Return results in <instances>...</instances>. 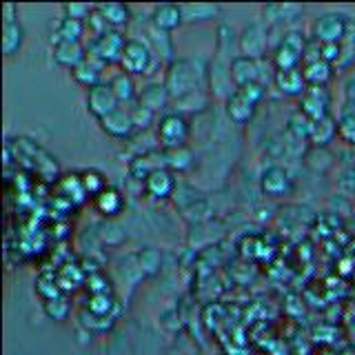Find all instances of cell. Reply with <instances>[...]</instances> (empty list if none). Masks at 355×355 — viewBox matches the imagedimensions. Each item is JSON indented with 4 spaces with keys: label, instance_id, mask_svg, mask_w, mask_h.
Masks as SVG:
<instances>
[{
    "label": "cell",
    "instance_id": "6da1fadb",
    "mask_svg": "<svg viewBox=\"0 0 355 355\" xmlns=\"http://www.w3.org/2000/svg\"><path fill=\"white\" fill-rule=\"evenodd\" d=\"M164 89L171 96V103H178L184 96L205 89L209 92V58L193 55V58H175L164 67Z\"/></svg>",
    "mask_w": 355,
    "mask_h": 355
},
{
    "label": "cell",
    "instance_id": "7a4b0ae2",
    "mask_svg": "<svg viewBox=\"0 0 355 355\" xmlns=\"http://www.w3.org/2000/svg\"><path fill=\"white\" fill-rule=\"evenodd\" d=\"M266 96V87L260 83H253L247 87H238L227 100H225V114L233 125H247L253 120L258 105Z\"/></svg>",
    "mask_w": 355,
    "mask_h": 355
},
{
    "label": "cell",
    "instance_id": "3957f363",
    "mask_svg": "<svg viewBox=\"0 0 355 355\" xmlns=\"http://www.w3.org/2000/svg\"><path fill=\"white\" fill-rule=\"evenodd\" d=\"M309 47V38L300 29H286L282 38L275 42L271 51V64L275 71L286 69H300V64L304 62Z\"/></svg>",
    "mask_w": 355,
    "mask_h": 355
},
{
    "label": "cell",
    "instance_id": "277c9868",
    "mask_svg": "<svg viewBox=\"0 0 355 355\" xmlns=\"http://www.w3.org/2000/svg\"><path fill=\"white\" fill-rule=\"evenodd\" d=\"M158 64H160L158 55L153 53L147 40L138 36H129L125 51H122V58H120V71H125L133 78L149 76Z\"/></svg>",
    "mask_w": 355,
    "mask_h": 355
},
{
    "label": "cell",
    "instance_id": "5b68a950",
    "mask_svg": "<svg viewBox=\"0 0 355 355\" xmlns=\"http://www.w3.org/2000/svg\"><path fill=\"white\" fill-rule=\"evenodd\" d=\"M155 140L160 149H175L184 147L189 136H191V120L180 111H166L155 122Z\"/></svg>",
    "mask_w": 355,
    "mask_h": 355
},
{
    "label": "cell",
    "instance_id": "8992f818",
    "mask_svg": "<svg viewBox=\"0 0 355 355\" xmlns=\"http://www.w3.org/2000/svg\"><path fill=\"white\" fill-rule=\"evenodd\" d=\"M127 40L129 36H125V31L109 29L105 33H100V36L89 38L85 44H87V53L92 55V58L100 60L105 67H111V64H120Z\"/></svg>",
    "mask_w": 355,
    "mask_h": 355
},
{
    "label": "cell",
    "instance_id": "52a82bcc",
    "mask_svg": "<svg viewBox=\"0 0 355 355\" xmlns=\"http://www.w3.org/2000/svg\"><path fill=\"white\" fill-rule=\"evenodd\" d=\"M269 27L262 20H249L238 33V49L240 55H249V58L262 60L269 51Z\"/></svg>",
    "mask_w": 355,
    "mask_h": 355
},
{
    "label": "cell",
    "instance_id": "ba28073f",
    "mask_svg": "<svg viewBox=\"0 0 355 355\" xmlns=\"http://www.w3.org/2000/svg\"><path fill=\"white\" fill-rule=\"evenodd\" d=\"M351 27V16L340 14V11H327V14H320L313 20V40L318 42H333L340 44L344 38H347Z\"/></svg>",
    "mask_w": 355,
    "mask_h": 355
},
{
    "label": "cell",
    "instance_id": "9c48e42d",
    "mask_svg": "<svg viewBox=\"0 0 355 355\" xmlns=\"http://www.w3.org/2000/svg\"><path fill=\"white\" fill-rule=\"evenodd\" d=\"M236 92L231 78V60L220 58L214 53V58H209V94L214 100H225Z\"/></svg>",
    "mask_w": 355,
    "mask_h": 355
},
{
    "label": "cell",
    "instance_id": "30bf717a",
    "mask_svg": "<svg viewBox=\"0 0 355 355\" xmlns=\"http://www.w3.org/2000/svg\"><path fill=\"white\" fill-rule=\"evenodd\" d=\"M297 111L311 122L331 116V92L327 87H309L297 100Z\"/></svg>",
    "mask_w": 355,
    "mask_h": 355
},
{
    "label": "cell",
    "instance_id": "8fae6325",
    "mask_svg": "<svg viewBox=\"0 0 355 355\" xmlns=\"http://www.w3.org/2000/svg\"><path fill=\"white\" fill-rule=\"evenodd\" d=\"M85 105H87V111L96 120H103L105 116L114 114V111L120 107L118 98L114 94V89L109 87V80H105V83H100V85L89 89L87 98H85Z\"/></svg>",
    "mask_w": 355,
    "mask_h": 355
},
{
    "label": "cell",
    "instance_id": "7c38bea8",
    "mask_svg": "<svg viewBox=\"0 0 355 355\" xmlns=\"http://www.w3.org/2000/svg\"><path fill=\"white\" fill-rule=\"evenodd\" d=\"M264 60L266 58L255 60V58H249V55H236V58L231 60V78H233V85H236V89L253 85V83H260V85L266 87V80L262 76Z\"/></svg>",
    "mask_w": 355,
    "mask_h": 355
},
{
    "label": "cell",
    "instance_id": "4fadbf2b",
    "mask_svg": "<svg viewBox=\"0 0 355 355\" xmlns=\"http://www.w3.org/2000/svg\"><path fill=\"white\" fill-rule=\"evenodd\" d=\"M98 125L109 138H116V140H131L138 133L136 125H133L129 107H118L114 114H109L103 120H98Z\"/></svg>",
    "mask_w": 355,
    "mask_h": 355
},
{
    "label": "cell",
    "instance_id": "5bb4252c",
    "mask_svg": "<svg viewBox=\"0 0 355 355\" xmlns=\"http://www.w3.org/2000/svg\"><path fill=\"white\" fill-rule=\"evenodd\" d=\"M142 29H144V40L149 42V47L153 49V53L158 55V60L160 62H173L178 55H175V44H173V38H171V33H166L158 27H153L151 25V20L147 18L142 22Z\"/></svg>",
    "mask_w": 355,
    "mask_h": 355
},
{
    "label": "cell",
    "instance_id": "9a60e30c",
    "mask_svg": "<svg viewBox=\"0 0 355 355\" xmlns=\"http://www.w3.org/2000/svg\"><path fill=\"white\" fill-rule=\"evenodd\" d=\"M260 189L264 196L271 198H282L293 191V178L288 175L286 169H282L280 164H273L269 169H264L260 175Z\"/></svg>",
    "mask_w": 355,
    "mask_h": 355
},
{
    "label": "cell",
    "instance_id": "2e32d148",
    "mask_svg": "<svg viewBox=\"0 0 355 355\" xmlns=\"http://www.w3.org/2000/svg\"><path fill=\"white\" fill-rule=\"evenodd\" d=\"M142 191L153 200H166L175 196L178 191V178L171 169H158L153 171L142 184Z\"/></svg>",
    "mask_w": 355,
    "mask_h": 355
},
{
    "label": "cell",
    "instance_id": "e0dca14e",
    "mask_svg": "<svg viewBox=\"0 0 355 355\" xmlns=\"http://www.w3.org/2000/svg\"><path fill=\"white\" fill-rule=\"evenodd\" d=\"M87 44L85 42H55L51 44V58L62 69L73 71L78 64L87 58Z\"/></svg>",
    "mask_w": 355,
    "mask_h": 355
},
{
    "label": "cell",
    "instance_id": "ac0fdd59",
    "mask_svg": "<svg viewBox=\"0 0 355 355\" xmlns=\"http://www.w3.org/2000/svg\"><path fill=\"white\" fill-rule=\"evenodd\" d=\"M149 20L153 27H158L166 33L175 31L180 25H184L182 18V5H173V3H158L151 7Z\"/></svg>",
    "mask_w": 355,
    "mask_h": 355
},
{
    "label": "cell",
    "instance_id": "d6986e66",
    "mask_svg": "<svg viewBox=\"0 0 355 355\" xmlns=\"http://www.w3.org/2000/svg\"><path fill=\"white\" fill-rule=\"evenodd\" d=\"M138 105L142 107H147L151 109L153 114H166V111H171L169 105H171V96L169 92L164 89L162 83H149V85H144L140 92H138V100H136Z\"/></svg>",
    "mask_w": 355,
    "mask_h": 355
},
{
    "label": "cell",
    "instance_id": "ffe728a7",
    "mask_svg": "<svg viewBox=\"0 0 355 355\" xmlns=\"http://www.w3.org/2000/svg\"><path fill=\"white\" fill-rule=\"evenodd\" d=\"M273 87L286 98H302L304 92L309 89L306 80H304V73H302V67L300 69H286V71H275L273 73Z\"/></svg>",
    "mask_w": 355,
    "mask_h": 355
},
{
    "label": "cell",
    "instance_id": "44dd1931",
    "mask_svg": "<svg viewBox=\"0 0 355 355\" xmlns=\"http://www.w3.org/2000/svg\"><path fill=\"white\" fill-rule=\"evenodd\" d=\"M92 202H94V209L103 218H118L122 211H125V193H122L118 187L109 184L103 193L92 200Z\"/></svg>",
    "mask_w": 355,
    "mask_h": 355
},
{
    "label": "cell",
    "instance_id": "7402d4cb",
    "mask_svg": "<svg viewBox=\"0 0 355 355\" xmlns=\"http://www.w3.org/2000/svg\"><path fill=\"white\" fill-rule=\"evenodd\" d=\"M105 69H107V67H105L103 62L96 60V58H92V55H87L85 62H80V64H78L76 69L71 71V78L76 80V85L85 87L87 92H89L92 87H96V85H100V83H105V78H103Z\"/></svg>",
    "mask_w": 355,
    "mask_h": 355
},
{
    "label": "cell",
    "instance_id": "603a6c76",
    "mask_svg": "<svg viewBox=\"0 0 355 355\" xmlns=\"http://www.w3.org/2000/svg\"><path fill=\"white\" fill-rule=\"evenodd\" d=\"M85 36H87V25L83 20L60 16V20L55 22L53 33H51V44H55V42H83Z\"/></svg>",
    "mask_w": 355,
    "mask_h": 355
},
{
    "label": "cell",
    "instance_id": "cb8c5ba5",
    "mask_svg": "<svg viewBox=\"0 0 355 355\" xmlns=\"http://www.w3.org/2000/svg\"><path fill=\"white\" fill-rule=\"evenodd\" d=\"M304 7L300 5H262V22L266 27H282L297 20Z\"/></svg>",
    "mask_w": 355,
    "mask_h": 355
},
{
    "label": "cell",
    "instance_id": "d4e9b609",
    "mask_svg": "<svg viewBox=\"0 0 355 355\" xmlns=\"http://www.w3.org/2000/svg\"><path fill=\"white\" fill-rule=\"evenodd\" d=\"M336 136H340V127H338V120L333 116L327 118H320L311 122V129H309V142L313 147H327L329 142L336 140Z\"/></svg>",
    "mask_w": 355,
    "mask_h": 355
},
{
    "label": "cell",
    "instance_id": "484cf974",
    "mask_svg": "<svg viewBox=\"0 0 355 355\" xmlns=\"http://www.w3.org/2000/svg\"><path fill=\"white\" fill-rule=\"evenodd\" d=\"M109 87L114 89V94L118 98L120 107H131L138 100V92H140V89L136 87V80H133V76H129L125 71H118L116 76H111L109 78Z\"/></svg>",
    "mask_w": 355,
    "mask_h": 355
},
{
    "label": "cell",
    "instance_id": "4316f807",
    "mask_svg": "<svg viewBox=\"0 0 355 355\" xmlns=\"http://www.w3.org/2000/svg\"><path fill=\"white\" fill-rule=\"evenodd\" d=\"M302 73L309 87H327L333 80L336 67L322 58H315V60H306L302 64Z\"/></svg>",
    "mask_w": 355,
    "mask_h": 355
},
{
    "label": "cell",
    "instance_id": "83f0119b",
    "mask_svg": "<svg viewBox=\"0 0 355 355\" xmlns=\"http://www.w3.org/2000/svg\"><path fill=\"white\" fill-rule=\"evenodd\" d=\"M96 9L100 11V16L105 18L109 29L122 31L133 20L131 7L125 5V3H103V5H96Z\"/></svg>",
    "mask_w": 355,
    "mask_h": 355
},
{
    "label": "cell",
    "instance_id": "f1b7e54d",
    "mask_svg": "<svg viewBox=\"0 0 355 355\" xmlns=\"http://www.w3.org/2000/svg\"><path fill=\"white\" fill-rule=\"evenodd\" d=\"M216 55H220V58H227V60H233L236 55H240L238 33L231 25H227V22H220V25H218V31H216Z\"/></svg>",
    "mask_w": 355,
    "mask_h": 355
},
{
    "label": "cell",
    "instance_id": "f546056e",
    "mask_svg": "<svg viewBox=\"0 0 355 355\" xmlns=\"http://www.w3.org/2000/svg\"><path fill=\"white\" fill-rule=\"evenodd\" d=\"M220 14H222V7L214 5V3H187V5H182L184 25H196V22L218 20Z\"/></svg>",
    "mask_w": 355,
    "mask_h": 355
},
{
    "label": "cell",
    "instance_id": "4dcf8cb0",
    "mask_svg": "<svg viewBox=\"0 0 355 355\" xmlns=\"http://www.w3.org/2000/svg\"><path fill=\"white\" fill-rule=\"evenodd\" d=\"M22 44H25V27L20 25V20H7L3 22V53L5 58L16 55Z\"/></svg>",
    "mask_w": 355,
    "mask_h": 355
},
{
    "label": "cell",
    "instance_id": "1f68e13d",
    "mask_svg": "<svg viewBox=\"0 0 355 355\" xmlns=\"http://www.w3.org/2000/svg\"><path fill=\"white\" fill-rule=\"evenodd\" d=\"M162 153H164V166L171 169L173 173L189 171L196 164V153L189 149V144L175 147V149H162Z\"/></svg>",
    "mask_w": 355,
    "mask_h": 355
},
{
    "label": "cell",
    "instance_id": "d6a6232c",
    "mask_svg": "<svg viewBox=\"0 0 355 355\" xmlns=\"http://www.w3.org/2000/svg\"><path fill=\"white\" fill-rule=\"evenodd\" d=\"M211 94L209 92H205V89H200V92H193V94H189V96H184L182 100H178V103H173L175 107H173V111H180V114H184V116H189V114H200V111H205L207 107H209V103H211Z\"/></svg>",
    "mask_w": 355,
    "mask_h": 355
},
{
    "label": "cell",
    "instance_id": "836d02e7",
    "mask_svg": "<svg viewBox=\"0 0 355 355\" xmlns=\"http://www.w3.org/2000/svg\"><path fill=\"white\" fill-rule=\"evenodd\" d=\"M80 182H83V189H85V193L87 198H96L105 191V189L109 187L107 182V178L103 171H98V169H85L80 171Z\"/></svg>",
    "mask_w": 355,
    "mask_h": 355
},
{
    "label": "cell",
    "instance_id": "e575fe53",
    "mask_svg": "<svg viewBox=\"0 0 355 355\" xmlns=\"http://www.w3.org/2000/svg\"><path fill=\"white\" fill-rule=\"evenodd\" d=\"M129 111H131V118H133V125H136V131L140 133V131H147V129H151V127H155V122H158V114H153L151 109H147V107H142V105H138V103H133L131 107H129Z\"/></svg>",
    "mask_w": 355,
    "mask_h": 355
},
{
    "label": "cell",
    "instance_id": "d590c367",
    "mask_svg": "<svg viewBox=\"0 0 355 355\" xmlns=\"http://www.w3.org/2000/svg\"><path fill=\"white\" fill-rule=\"evenodd\" d=\"M42 309H44V313H47L51 320H64L67 315H69V302H67L64 295L47 300V302L42 304Z\"/></svg>",
    "mask_w": 355,
    "mask_h": 355
},
{
    "label": "cell",
    "instance_id": "8d00e7d4",
    "mask_svg": "<svg viewBox=\"0 0 355 355\" xmlns=\"http://www.w3.org/2000/svg\"><path fill=\"white\" fill-rule=\"evenodd\" d=\"M96 9V5H87V3H64L62 5V16H69L76 20H87L92 16V11Z\"/></svg>",
    "mask_w": 355,
    "mask_h": 355
},
{
    "label": "cell",
    "instance_id": "74e56055",
    "mask_svg": "<svg viewBox=\"0 0 355 355\" xmlns=\"http://www.w3.org/2000/svg\"><path fill=\"white\" fill-rule=\"evenodd\" d=\"M338 127H340V136L355 144V111H347V114L338 120Z\"/></svg>",
    "mask_w": 355,
    "mask_h": 355
},
{
    "label": "cell",
    "instance_id": "f35d334b",
    "mask_svg": "<svg viewBox=\"0 0 355 355\" xmlns=\"http://www.w3.org/2000/svg\"><path fill=\"white\" fill-rule=\"evenodd\" d=\"M7 20H18V7L14 3L3 5V22H7Z\"/></svg>",
    "mask_w": 355,
    "mask_h": 355
},
{
    "label": "cell",
    "instance_id": "ab89813d",
    "mask_svg": "<svg viewBox=\"0 0 355 355\" xmlns=\"http://www.w3.org/2000/svg\"><path fill=\"white\" fill-rule=\"evenodd\" d=\"M344 89H347V100H349V103H355V78H351Z\"/></svg>",
    "mask_w": 355,
    "mask_h": 355
}]
</instances>
